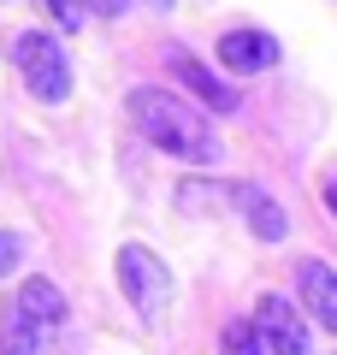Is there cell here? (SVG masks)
<instances>
[{"mask_svg": "<svg viewBox=\"0 0 337 355\" xmlns=\"http://www.w3.org/2000/svg\"><path fill=\"white\" fill-rule=\"evenodd\" d=\"M125 113H130V125H137L160 154H172V160H184V166H213L219 160V137H213L207 113H196L184 95H172V89L137 83L125 95Z\"/></svg>", "mask_w": 337, "mask_h": 355, "instance_id": "1", "label": "cell"}, {"mask_svg": "<svg viewBox=\"0 0 337 355\" xmlns=\"http://www.w3.org/2000/svg\"><path fill=\"white\" fill-rule=\"evenodd\" d=\"M12 65H18V77L30 83V95L36 101H65L71 95V65H65V48L48 36V30H24V36L12 42Z\"/></svg>", "mask_w": 337, "mask_h": 355, "instance_id": "2", "label": "cell"}, {"mask_svg": "<svg viewBox=\"0 0 337 355\" xmlns=\"http://www.w3.org/2000/svg\"><path fill=\"white\" fill-rule=\"evenodd\" d=\"M119 291H125V302L154 326V320L166 314V302H172V272H166V261L154 249L125 243V249H119Z\"/></svg>", "mask_w": 337, "mask_h": 355, "instance_id": "3", "label": "cell"}, {"mask_svg": "<svg viewBox=\"0 0 337 355\" xmlns=\"http://www.w3.org/2000/svg\"><path fill=\"white\" fill-rule=\"evenodd\" d=\"M254 326H261V338H266L273 355H308V326H302V314L284 296H261L254 302Z\"/></svg>", "mask_w": 337, "mask_h": 355, "instance_id": "4", "label": "cell"}, {"mask_svg": "<svg viewBox=\"0 0 337 355\" xmlns=\"http://www.w3.org/2000/svg\"><path fill=\"white\" fill-rule=\"evenodd\" d=\"M219 65L237 77H261L278 65V42L266 30H225L219 36Z\"/></svg>", "mask_w": 337, "mask_h": 355, "instance_id": "5", "label": "cell"}, {"mask_svg": "<svg viewBox=\"0 0 337 355\" xmlns=\"http://www.w3.org/2000/svg\"><path fill=\"white\" fill-rule=\"evenodd\" d=\"M296 284H302V308L337 338V272L325 261H302L296 266Z\"/></svg>", "mask_w": 337, "mask_h": 355, "instance_id": "6", "label": "cell"}, {"mask_svg": "<svg viewBox=\"0 0 337 355\" xmlns=\"http://www.w3.org/2000/svg\"><path fill=\"white\" fill-rule=\"evenodd\" d=\"M166 60H172L178 83H184L189 95H196V101H207L213 113H237V89H231V83H219V77H213V71H207V65H201V60H189L184 48H172V53H166Z\"/></svg>", "mask_w": 337, "mask_h": 355, "instance_id": "7", "label": "cell"}, {"mask_svg": "<svg viewBox=\"0 0 337 355\" xmlns=\"http://www.w3.org/2000/svg\"><path fill=\"white\" fill-rule=\"evenodd\" d=\"M237 207H243V225H249V231H254L261 243H284L290 219H284V207H278V202H273L266 190H254V184H243Z\"/></svg>", "mask_w": 337, "mask_h": 355, "instance_id": "8", "label": "cell"}, {"mask_svg": "<svg viewBox=\"0 0 337 355\" xmlns=\"http://www.w3.org/2000/svg\"><path fill=\"white\" fill-rule=\"evenodd\" d=\"M12 302L24 308V314L36 320L42 331H53V326L65 320V296H60V284H53V279H24V284H18V296H12Z\"/></svg>", "mask_w": 337, "mask_h": 355, "instance_id": "9", "label": "cell"}, {"mask_svg": "<svg viewBox=\"0 0 337 355\" xmlns=\"http://www.w3.org/2000/svg\"><path fill=\"white\" fill-rule=\"evenodd\" d=\"M42 338H48V331H42L18 302L0 308V355H36V349H42Z\"/></svg>", "mask_w": 337, "mask_h": 355, "instance_id": "10", "label": "cell"}, {"mask_svg": "<svg viewBox=\"0 0 337 355\" xmlns=\"http://www.w3.org/2000/svg\"><path fill=\"white\" fill-rule=\"evenodd\" d=\"M219 355H266V338L254 320H231V326L219 331Z\"/></svg>", "mask_w": 337, "mask_h": 355, "instance_id": "11", "label": "cell"}, {"mask_svg": "<svg viewBox=\"0 0 337 355\" xmlns=\"http://www.w3.org/2000/svg\"><path fill=\"white\" fill-rule=\"evenodd\" d=\"M42 12H48L53 24H65V30H83V18H89V0H42Z\"/></svg>", "mask_w": 337, "mask_h": 355, "instance_id": "12", "label": "cell"}, {"mask_svg": "<svg viewBox=\"0 0 337 355\" xmlns=\"http://www.w3.org/2000/svg\"><path fill=\"white\" fill-rule=\"evenodd\" d=\"M18 261H24V237H18V231H0V279L18 272Z\"/></svg>", "mask_w": 337, "mask_h": 355, "instance_id": "13", "label": "cell"}, {"mask_svg": "<svg viewBox=\"0 0 337 355\" xmlns=\"http://www.w3.org/2000/svg\"><path fill=\"white\" fill-rule=\"evenodd\" d=\"M89 6H101V12H112V18L125 12V0H89Z\"/></svg>", "mask_w": 337, "mask_h": 355, "instance_id": "14", "label": "cell"}, {"mask_svg": "<svg viewBox=\"0 0 337 355\" xmlns=\"http://www.w3.org/2000/svg\"><path fill=\"white\" fill-rule=\"evenodd\" d=\"M325 207H331V214H337V184H325Z\"/></svg>", "mask_w": 337, "mask_h": 355, "instance_id": "15", "label": "cell"}, {"mask_svg": "<svg viewBox=\"0 0 337 355\" xmlns=\"http://www.w3.org/2000/svg\"><path fill=\"white\" fill-rule=\"evenodd\" d=\"M142 6H154V12H166V6H172V0H142Z\"/></svg>", "mask_w": 337, "mask_h": 355, "instance_id": "16", "label": "cell"}]
</instances>
